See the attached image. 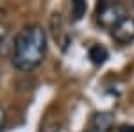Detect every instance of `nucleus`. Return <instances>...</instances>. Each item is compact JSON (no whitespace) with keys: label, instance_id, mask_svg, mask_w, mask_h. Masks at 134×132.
<instances>
[{"label":"nucleus","instance_id":"f257e3e1","mask_svg":"<svg viewBox=\"0 0 134 132\" xmlns=\"http://www.w3.org/2000/svg\"><path fill=\"white\" fill-rule=\"evenodd\" d=\"M47 55V31L34 23L23 27L13 41V66L20 71H32Z\"/></svg>","mask_w":134,"mask_h":132},{"label":"nucleus","instance_id":"f03ea898","mask_svg":"<svg viewBox=\"0 0 134 132\" xmlns=\"http://www.w3.org/2000/svg\"><path fill=\"white\" fill-rule=\"evenodd\" d=\"M125 16H127V9H125L124 4H120V2L102 0V2L97 4L95 20H97V23H98L102 29L113 31V29L124 20Z\"/></svg>","mask_w":134,"mask_h":132},{"label":"nucleus","instance_id":"7ed1b4c3","mask_svg":"<svg viewBox=\"0 0 134 132\" xmlns=\"http://www.w3.org/2000/svg\"><path fill=\"white\" fill-rule=\"evenodd\" d=\"M113 39L118 45H129L134 41V16H125L124 20L120 21L113 31H111Z\"/></svg>","mask_w":134,"mask_h":132},{"label":"nucleus","instance_id":"20e7f679","mask_svg":"<svg viewBox=\"0 0 134 132\" xmlns=\"http://www.w3.org/2000/svg\"><path fill=\"white\" fill-rule=\"evenodd\" d=\"M93 132H111L114 129V114L109 111L95 112L91 118Z\"/></svg>","mask_w":134,"mask_h":132},{"label":"nucleus","instance_id":"39448f33","mask_svg":"<svg viewBox=\"0 0 134 132\" xmlns=\"http://www.w3.org/2000/svg\"><path fill=\"white\" fill-rule=\"evenodd\" d=\"M88 57H90V61L95 66H102L104 62L107 61V57H109V52H107V48L104 45H93L88 50Z\"/></svg>","mask_w":134,"mask_h":132},{"label":"nucleus","instance_id":"423d86ee","mask_svg":"<svg viewBox=\"0 0 134 132\" xmlns=\"http://www.w3.org/2000/svg\"><path fill=\"white\" fill-rule=\"evenodd\" d=\"M86 11H88V4H86L84 0H73L72 2V13H70V14H72V21L82 20Z\"/></svg>","mask_w":134,"mask_h":132},{"label":"nucleus","instance_id":"0eeeda50","mask_svg":"<svg viewBox=\"0 0 134 132\" xmlns=\"http://www.w3.org/2000/svg\"><path fill=\"white\" fill-rule=\"evenodd\" d=\"M59 129H61L59 118L52 116V114H47L43 123H41V132H59Z\"/></svg>","mask_w":134,"mask_h":132},{"label":"nucleus","instance_id":"6e6552de","mask_svg":"<svg viewBox=\"0 0 134 132\" xmlns=\"http://www.w3.org/2000/svg\"><path fill=\"white\" fill-rule=\"evenodd\" d=\"M5 120H7V114H5V109L0 105V132H4L5 129Z\"/></svg>","mask_w":134,"mask_h":132},{"label":"nucleus","instance_id":"1a4fd4ad","mask_svg":"<svg viewBox=\"0 0 134 132\" xmlns=\"http://www.w3.org/2000/svg\"><path fill=\"white\" fill-rule=\"evenodd\" d=\"M118 132H134V125H122L120 129H118Z\"/></svg>","mask_w":134,"mask_h":132},{"label":"nucleus","instance_id":"9d476101","mask_svg":"<svg viewBox=\"0 0 134 132\" xmlns=\"http://www.w3.org/2000/svg\"><path fill=\"white\" fill-rule=\"evenodd\" d=\"M132 7H134V2H132Z\"/></svg>","mask_w":134,"mask_h":132},{"label":"nucleus","instance_id":"9b49d317","mask_svg":"<svg viewBox=\"0 0 134 132\" xmlns=\"http://www.w3.org/2000/svg\"><path fill=\"white\" fill-rule=\"evenodd\" d=\"M88 132H93V130H88Z\"/></svg>","mask_w":134,"mask_h":132}]
</instances>
